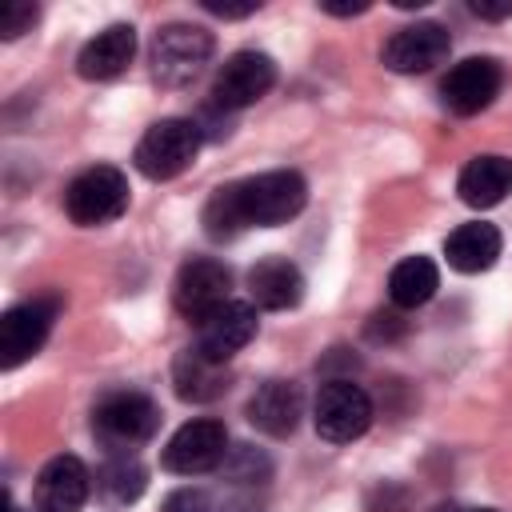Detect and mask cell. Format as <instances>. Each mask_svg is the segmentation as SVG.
Wrapping results in <instances>:
<instances>
[{
    "instance_id": "6da1fadb",
    "label": "cell",
    "mask_w": 512,
    "mask_h": 512,
    "mask_svg": "<svg viewBox=\"0 0 512 512\" xmlns=\"http://www.w3.org/2000/svg\"><path fill=\"white\" fill-rule=\"evenodd\" d=\"M236 192H240V208H244L248 228L252 224L256 228L288 224L308 204V184L292 168H276V172H260L252 180H236Z\"/></svg>"
},
{
    "instance_id": "7a4b0ae2",
    "label": "cell",
    "mask_w": 512,
    "mask_h": 512,
    "mask_svg": "<svg viewBox=\"0 0 512 512\" xmlns=\"http://www.w3.org/2000/svg\"><path fill=\"white\" fill-rule=\"evenodd\" d=\"M200 140H204V136H200V124H196V120L168 116V120H156V124L140 136L132 160H136V168H140L148 180H172V176H180V172L196 160Z\"/></svg>"
},
{
    "instance_id": "3957f363",
    "label": "cell",
    "mask_w": 512,
    "mask_h": 512,
    "mask_svg": "<svg viewBox=\"0 0 512 512\" xmlns=\"http://www.w3.org/2000/svg\"><path fill=\"white\" fill-rule=\"evenodd\" d=\"M212 60V32L196 24H168L152 40V76L160 88L192 84Z\"/></svg>"
},
{
    "instance_id": "277c9868",
    "label": "cell",
    "mask_w": 512,
    "mask_h": 512,
    "mask_svg": "<svg viewBox=\"0 0 512 512\" xmlns=\"http://www.w3.org/2000/svg\"><path fill=\"white\" fill-rule=\"evenodd\" d=\"M64 208L76 224L84 228H96V224H108V220H120L128 212V176L112 164H96V168H84L68 192H64Z\"/></svg>"
},
{
    "instance_id": "5b68a950",
    "label": "cell",
    "mask_w": 512,
    "mask_h": 512,
    "mask_svg": "<svg viewBox=\"0 0 512 512\" xmlns=\"http://www.w3.org/2000/svg\"><path fill=\"white\" fill-rule=\"evenodd\" d=\"M156 424H160V412L144 392H112L92 412V432L112 452H132L156 432Z\"/></svg>"
},
{
    "instance_id": "8992f818",
    "label": "cell",
    "mask_w": 512,
    "mask_h": 512,
    "mask_svg": "<svg viewBox=\"0 0 512 512\" xmlns=\"http://www.w3.org/2000/svg\"><path fill=\"white\" fill-rule=\"evenodd\" d=\"M56 312H60L56 296H36L8 308L0 316V368H20L24 360H32L44 348Z\"/></svg>"
},
{
    "instance_id": "52a82bcc",
    "label": "cell",
    "mask_w": 512,
    "mask_h": 512,
    "mask_svg": "<svg viewBox=\"0 0 512 512\" xmlns=\"http://www.w3.org/2000/svg\"><path fill=\"white\" fill-rule=\"evenodd\" d=\"M272 84H276V60L268 52L240 48L220 64V72L212 80V104L236 112V108L256 104L260 96H268Z\"/></svg>"
},
{
    "instance_id": "ba28073f",
    "label": "cell",
    "mask_w": 512,
    "mask_h": 512,
    "mask_svg": "<svg viewBox=\"0 0 512 512\" xmlns=\"http://www.w3.org/2000/svg\"><path fill=\"white\" fill-rule=\"evenodd\" d=\"M312 420H316V432L324 440L348 444V440H356V436L368 432V424H372V400L352 380H328L320 388V396H316Z\"/></svg>"
},
{
    "instance_id": "9c48e42d",
    "label": "cell",
    "mask_w": 512,
    "mask_h": 512,
    "mask_svg": "<svg viewBox=\"0 0 512 512\" xmlns=\"http://www.w3.org/2000/svg\"><path fill=\"white\" fill-rule=\"evenodd\" d=\"M228 456V432L220 420H188L172 432V440L160 452V464L176 476L212 472Z\"/></svg>"
},
{
    "instance_id": "30bf717a",
    "label": "cell",
    "mask_w": 512,
    "mask_h": 512,
    "mask_svg": "<svg viewBox=\"0 0 512 512\" xmlns=\"http://www.w3.org/2000/svg\"><path fill=\"white\" fill-rule=\"evenodd\" d=\"M228 288H232V272L220 264V260H208V256H196L188 260L180 272H176V284H172V304L180 316L188 320H204L212 308H220L228 300Z\"/></svg>"
},
{
    "instance_id": "8fae6325",
    "label": "cell",
    "mask_w": 512,
    "mask_h": 512,
    "mask_svg": "<svg viewBox=\"0 0 512 512\" xmlns=\"http://www.w3.org/2000/svg\"><path fill=\"white\" fill-rule=\"evenodd\" d=\"M500 80H504V76H500V64H496V60H488V56H468V60H460V64L444 76L440 100H444V108L456 112V116H476V112H484V108L496 100Z\"/></svg>"
},
{
    "instance_id": "7c38bea8",
    "label": "cell",
    "mask_w": 512,
    "mask_h": 512,
    "mask_svg": "<svg viewBox=\"0 0 512 512\" xmlns=\"http://www.w3.org/2000/svg\"><path fill=\"white\" fill-rule=\"evenodd\" d=\"M256 336V308L248 300H224L196 324V352L224 364Z\"/></svg>"
},
{
    "instance_id": "4fadbf2b",
    "label": "cell",
    "mask_w": 512,
    "mask_h": 512,
    "mask_svg": "<svg viewBox=\"0 0 512 512\" xmlns=\"http://www.w3.org/2000/svg\"><path fill=\"white\" fill-rule=\"evenodd\" d=\"M444 56H448V32L436 20H416V24L400 28V32H392L388 44H384V52H380V60L392 72H404V76L428 72Z\"/></svg>"
},
{
    "instance_id": "5bb4252c",
    "label": "cell",
    "mask_w": 512,
    "mask_h": 512,
    "mask_svg": "<svg viewBox=\"0 0 512 512\" xmlns=\"http://www.w3.org/2000/svg\"><path fill=\"white\" fill-rule=\"evenodd\" d=\"M88 500V468L76 456H52L36 476V512H80Z\"/></svg>"
},
{
    "instance_id": "9a60e30c",
    "label": "cell",
    "mask_w": 512,
    "mask_h": 512,
    "mask_svg": "<svg viewBox=\"0 0 512 512\" xmlns=\"http://www.w3.org/2000/svg\"><path fill=\"white\" fill-rule=\"evenodd\" d=\"M136 56V28L132 24H108L104 32H96L80 56H76V72L84 80H112L120 76Z\"/></svg>"
},
{
    "instance_id": "2e32d148",
    "label": "cell",
    "mask_w": 512,
    "mask_h": 512,
    "mask_svg": "<svg viewBox=\"0 0 512 512\" xmlns=\"http://www.w3.org/2000/svg\"><path fill=\"white\" fill-rule=\"evenodd\" d=\"M248 292H252L256 308L284 312V308H296L304 300V276H300V268L288 256H268V260L252 264Z\"/></svg>"
},
{
    "instance_id": "e0dca14e",
    "label": "cell",
    "mask_w": 512,
    "mask_h": 512,
    "mask_svg": "<svg viewBox=\"0 0 512 512\" xmlns=\"http://www.w3.org/2000/svg\"><path fill=\"white\" fill-rule=\"evenodd\" d=\"M300 408H304V400L292 380H268L248 400V424L268 436H292L300 424Z\"/></svg>"
},
{
    "instance_id": "ac0fdd59",
    "label": "cell",
    "mask_w": 512,
    "mask_h": 512,
    "mask_svg": "<svg viewBox=\"0 0 512 512\" xmlns=\"http://www.w3.org/2000/svg\"><path fill=\"white\" fill-rule=\"evenodd\" d=\"M456 192L468 208H492L512 192V160L508 156H476L456 180Z\"/></svg>"
},
{
    "instance_id": "d6986e66",
    "label": "cell",
    "mask_w": 512,
    "mask_h": 512,
    "mask_svg": "<svg viewBox=\"0 0 512 512\" xmlns=\"http://www.w3.org/2000/svg\"><path fill=\"white\" fill-rule=\"evenodd\" d=\"M444 256L456 272H488L500 256V232L484 220L476 224H460L448 240H444Z\"/></svg>"
},
{
    "instance_id": "ffe728a7",
    "label": "cell",
    "mask_w": 512,
    "mask_h": 512,
    "mask_svg": "<svg viewBox=\"0 0 512 512\" xmlns=\"http://www.w3.org/2000/svg\"><path fill=\"white\" fill-rule=\"evenodd\" d=\"M172 384H176V396L180 400L204 404V400H216L228 388V372H224V364L208 360L204 352L184 348L176 356V364H172Z\"/></svg>"
},
{
    "instance_id": "44dd1931",
    "label": "cell",
    "mask_w": 512,
    "mask_h": 512,
    "mask_svg": "<svg viewBox=\"0 0 512 512\" xmlns=\"http://www.w3.org/2000/svg\"><path fill=\"white\" fill-rule=\"evenodd\" d=\"M436 288H440V272L428 256H408L388 276V296L396 308H420L436 296Z\"/></svg>"
},
{
    "instance_id": "7402d4cb",
    "label": "cell",
    "mask_w": 512,
    "mask_h": 512,
    "mask_svg": "<svg viewBox=\"0 0 512 512\" xmlns=\"http://www.w3.org/2000/svg\"><path fill=\"white\" fill-rule=\"evenodd\" d=\"M148 488V472L132 452H116L104 468H100V492L116 504H132L140 492Z\"/></svg>"
},
{
    "instance_id": "603a6c76",
    "label": "cell",
    "mask_w": 512,
    "mask_h": 512,
    "mask_svg": "<svg viewBox=\"0 0 512 512\" xmlns=\"http://www.w3.org/2000/svg\"><path fill=\"white\" fill-rule=\"evenodd\" d=\"M244 208H240V192L236 184H224L212 192V200L204 204V232L212 240H232L236 232H244Z\"/></svg>"
},
{
    "instance_id": "cb8c5ba5",
    "label": "cell",
    "mask_w": 512,
    "mask_h": 512,
    "mask_svg": "<svg viewBox=\"0 0 512 512\" xmlns=\"http://www.w3.org/2000/svg\"><path fill=\"white\" fill-rule=\"evenodd\" d=\"M224 468L236 484H264L268 480V460L256 448H236L232 456H224Z\"/></svg>"
},
{
    "instance_id": "d4e9b609",
    "label": "cell",
    "mask_w": 512,
    "mask_h": 512,
    "mask_svg": "<svg viewBox=\"0 0 512 512\" xmlns=\"http://www.w3.org/2000/svg\"><path fill=\"white\" fill-rule=\"evenodd\" d=\"M36 24V4H28V0H8L4 8H0V36L4 40H16L20 32H28Z\"/></svg>"
},
{
    "instance_id": "484cf974",
    "label": "cell",
    "mask_w": 512,
    "mask_h": 512,
    "mask_svg": "<svg viewBox=\"0 0 512 512\" xmlns=\"http://www.w3.org/2000/svg\"><path fill=\"white\" fill-rule=\"evenodd\" d=\"M160 512H212V500L200 488H176V492H168Z\"/></svg>"
},
{
    "instance_id": "4316f807",
    "label": "cell",
    "mask_w": 512,
    "mask_h": 512,
    "mask_svg": "<svg viewBox=\"0 0 512 512\" xmlns=\"http://www.w3.org/2000/svg\"><path fill=\"white\" fill-rule=\"evenodd\" d=\"M472 12L484 20H508L512 16V0H472Z\"/></svg>"
},
{
    "instance_id": "83f0119b",
    "label": "cell",
    "mask_w": 512,
    "mask_h": 512,
    "mask_svg": "<svg viewBox=\"0 0 512 512\" xmlns=\"http://www.w3.org/2000/svg\"><path fill=\"white\" fill-rule=\"evenodd\" d=\"M204 8L212 12V16H224V20H236V16H252L260 4L256 0H248V4H216V0H204Z\"/></svg>"
},
{
    "instance_id": "f1b7e54d",
    "label": "cell",
    "mask_w": 512,
    "mask_h": 512,
    "mask_svg": "<svg viewBox=\"0 0 512 512\" xmlns=\"http://www.w3.org/2000/svg\"><path fill=\"white\" fill-rule=\"evenodd\" d=\"M324 12H332V16H360V12H368V4H320Z\"/></svg>"
},
{
    "instance_id": "f546056e",
    "label": "cell",
    "mask_w": 512,
    "mask_h": 512,
    "mask_svg": "<svg viewBox=\"0 0 512 512\" xmlns=\"http://www.w3.org/2000/svg\"><path fill=\"white\" fill-rule=\"evenodd\" d=\"M476 512H496V508H476Z\"/></svg>"
},
{
    "instance_id": "4dcf8cb0",
    "label": "cell",
    "mask_w": 512,
    "mask_h": 512,
    "mask_svg": "<svg viewBox=\"0 0 512 512\" xmlns=\"http://www.w3.org/2000/svg\"><path fill=\"white\" fill-rule=\"evenodd\" d=\"M8 512H20V508H8Z\"/></svg>"
}]
</instances>
